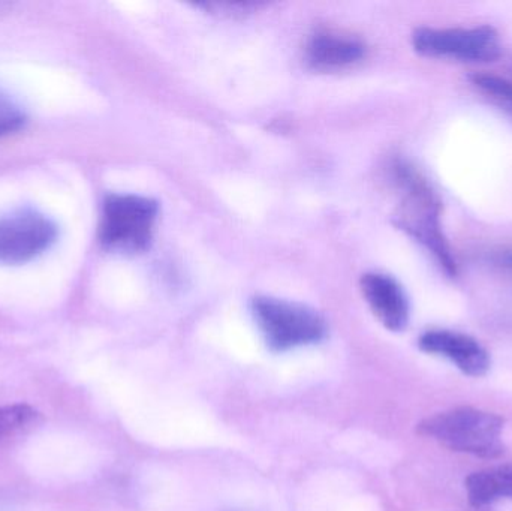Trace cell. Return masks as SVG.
I'll return each instance as SVG.
<instances>
[{
	"instance_id": "cell-14",
	"label": "cell",
	"mask_w": 512,
	"mask_h": 511,
	"mask_svg": "<svg viewBox=\"0 0 512 511\" xmlns=\"http://www.w3.org/2000/svg\"><path fill=\"white\" fill-rule=\"evenodd\" d=\"M498 261L505 267V269L511 270L512 272V249L501 252V254H499Z\"/></svg>"
},
{
	"instance_id": "cell-11",
	"label": "cell",
	"mask_w": 512,
	"mask_h": 511,
	"mask_svg": "<svg viewBox=\"0 0 512 511\" xmlns=\"http://www.w3.org/2000/svg\"><path fill=\"white\" fill-rule=\"evenodd\" d=\"M472 86L486 95L493 104L498 105L512 117V81L495 74L475 72L469 77Z\"/></svg>"
},
{
	"instance_id": "cell-9",
	"label": "cell",
	"mask_w": 512,
	"mask_h": 511,
	"mask_svg": "<svg viewBox=\"0 0 512 511\" xmlns=\"http://www.w3.org/2000/svg\"><path fill=\"white\" fill-rule=\"evenodd\" d=\"M366 53V47L360 39L342 32L324 30L310 38L306 48V57L316 69L333 71L348 68L360 62Z\"/></svg>"
},
{
	"instance_id": "cell-13",
	"label": "cell",
	"mask_w": 512,
	"mask_h": 511,
	"mask_svg": "<svg viewBox=\"0 0 512 511\" xmlns=\"http://www.w3.org/2000/svg\"><path fill=\"white\" fill-rule=\"evenodd\" d=\"M26 122L21 108L5 93L0 92V137L18 131Z\"/></svg>"
},
{
	"instance_id": "cell-4",
	"label": "cell",
	"mask_w": 512,
	"mask_h": 511,
	"mask_svg": "<svg viewBox=\"0 0 512 511\" xmlns=\"http://www.w3.org/2000/svg\"><path fill=\"white\" fill-rule=\"evenodd\" d=\"M158 206L138 195H110L102 209L99 237L110 251L134 254L149 246Z\"/></svg>"
},
{
	"instance_id": "cell-3",
	"label": "cell",
	"mask_w": 512,
	"mask_h": 511,
	"mask_svg": "<svg viewBox=\"0 0 512 511\" xmlns=\"http://www.w3.org/2000/svg\"><path fill=\"white\" fill-rule=\"evenodd\" d=\"M256 324L273 351H288L322 341L327 324L318 312L286 300L259 297L252 305Z\"/></svg>"
},
{
	"instance_id": "cell-7",
	"label": "cell",
	"mask_w": 512,
	"mask_h": 511,
	"mask_svg": "<svg viewBox=\"0 0 512 511\" xmlns=\"http://www.w3.org/2000/svg\"><path fill=\"white\" fill-rule=\"evenodd\" d=\"M421 351L450 360L469 377L480 378L489 372V351L472 336L451 330H429L418 341Z\"/></svg>"
},
{
	"instance_id": "cell-10",
	"label": "cell",
	"mask_w": 512,
	"mask_h": 511,
	"mask_svg": "<svg viewBox=\"0 0 512 511\" xmlns=\"http://www.w3.org/2000/svg\"><path fill=\"white\" fill-rule=\"evenodd\" d=\"M471 506L484 507L512 500V464L499 465L471 474L465 482Z\"/></svg>"
},
{
	"instance_id": "cell-6",
	"label": "cell",
	"mask_w": 512,
	"mask_h": 511,
	"mask_svg": "<svg viewBox=\"0 0 512 511\" xmlns=\"http://www.w3.org/2000/svg\"><path fill=\"white\" fill-rule=\"evenodd\" d=\"M57 225L36 210H17L0 218V264L17 266L39 257L57 239Z\"/></svg>"
},
{
	"instance_id": "cell-5",
	"label": "cell",
	"mask_w": 512,
	"mask_h": 511,
	"mask_svg": "<svg viewBox=\"0 0 512 511\" xmlns=\"http://www.w3.org/2000/svg\"><path fill=\"white\" fill-rule=\"evenodd\" d=\"M412 47L430 59L468 63L493 62L502 53L498 30L492 26L420 27L412 35Z\"/></svg>"
},
{
	"instance_id": "cell-8",
	"label": "cell",
	"mask_w": 512,
	"mask_h": 511,
	"mask_svg": "<svg viewBox=\"0 0 512 511\" xmlns=\"http://www.w3.org/2000/svg\"><path fill=\"white\" fill-rule=\"evenodd\" d=\"M361 290L385 329L403 332L408 327L411 306L405 290L396 279L382 273H367L361 279Z\"/></svg>"
},
{
	"instance_id": "cell-1",
	"label": "cell",
	"mask_w": 512,
	"mask_h": 511,
	"mask_svg": "<svg viewBox=\"0 0 512 511\" xmlns=\"http://www.w3.org/2000/svg\"><path fill=\"white\" fill-rule=\"evenodd\" d=\"M396 177L403 192L400 227L433 255L450 278H456L459 266L442 230L441 200L429 182L411 165H397Z\"/></svg>"
},
{
	"instance_id": "cell-2",
	"label": "cell",
	"mask_w": 512,
	"mask_h": 511,
	"mask_svg": "<svg viewBox=\"0 0 512 511\" xmlns=\"http://www.w3.org/2000/svg\"><path fill=\"white\" fill-rule=\"evenodd\" d=\"M504 425V419L496 414L460 407L427 417L418 425V432L453 452L498 459L505 452Z\"/></svg>"
},
{
	"instance_id": "cell-12",
	"label": "cell",
	"mask_w": 512,
	"mask_h": 511,
	"mask_svg": "<svg viewBox=\"0 0 512 511\" xmlns=\"http://www.w3.org/2000/svg\"><path fill=\"white\" fill-rule=\"evenodd\" d=\"M38 419V411L29 405L14 404L0 407V444L26 431Z\"/></svg>"
}]
</instances>
